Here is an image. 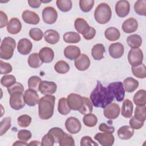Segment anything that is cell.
I'll return each instance as SVG.
<instances>
[{
  "instance_id": "cell-6",
  "label": "cell",
  "mask_w": 146,
  "mask_h": 146,
  "mask_svg": "<svg viewBox=\"0 0 146 146\" xmlns=\"http://www.w3.org/2000/svg\"><path fill=\"white\" fill-rule=\"evenodd\" d=\"M128 60L132 67L136 66L142 63L143 52L139 48H131L128 54Z\"/></svg>"
},
{
  "instance_id": "cell-7",
  "label": "cell",
  "mask_w": 146,
  "mask_h": 146,
  "mask_svg": "<svg viewBox=\"0 0 146 146\" xmlns=\"http://www.w3.org/2000/svg\"><path fill=\"white\" fill-rule=\"evenodd\" d=\"M9 103L11 107L15 110H19L24 107L25 102L24 95L22 92H14L10 95Z\"/></svg>"
},
{
  "instance_id": "cell-15",
  "label": "cell",
  "mask_w": 146,
  "mask_h": 146,
  "mask_svg": "<svg viewBox=\"0 0 146 146\" xmlns=\"http://www.w3.org/2000/svg\"><path fill=\"white\" fill-rule=\"evenodd\" d=\"M57 88L56 84L53 82L42 81L39 86V91L40 93L44 95H52L54 94Z\"/></svg>"
},
{
  "instance_id": "cell-10",
  "label": "cell",
  "mask_w": 146,
  "mask_h": 146,
  "mask_svg": "<svg viewBox=\"0 0 146 146\" xmlns=\"http://www.w3.org/2000/svg\"><path fill=\"white\" fill-rule=\"evenodd\" d=\"M67 103L71 110L79 111L83 103V97L79 94L71 93L67 96Z\"/></svg>"
},
{
  "instance_id": "cell-3",
  "label": "cell",
  "mask_w": 146,
  "mask_h": 146,
  "mask_svg": "<svg viewBox=\"0 0 146 146\" xmlns=\"http://www.w3.org/2000/svg\"><path fill=\"white\" fill-rule=\"evenodd\" d=\"M112 16V11L110 6L106 3H100L94 11V18L99 24H106L110 21Z\"/></svg>"
},
{
  "instance_id": "cell-1",
  "label": "cell",
  "mask_w": 146,
  "mask_h": 146,
  "mask_svg": "<svg viewBox=\"0 0 146 146\" xmlns=\"http://www.w3.org/2000/svg\"><path fill=\"white\" fill-rule=\"evenodd\" d=\"M90 100L95 107L104 108L111 103L114 97L107 87H104L100 81L90 94Z\"/></svg>"
},
{
  "instance_id": "cell-22",
  "label": "cell",
  "mask_w": 146,
  "mask_h": 146,
  "mask_svg": "<svg viewBox=\"0 0 146 146\" xmlns=\"http://www.w3.org/2000/svg\"><path fill=\"white\" fill-rule=\"evenodd\" d=\"M22 29L21 21L17 18H12L7 25V31L11 34H17Z\"/></svg>"
},
{
  "instance_id": "cell-55",
  "label": "cell",
  "mask_w": 146,
  "mask_h": 146,
  "mask_svg": "<svg viewBox=\"0 0 146 146\" xmlns=\"http://www.w3.org/2000/svg\"><path fill=\"white\" fill-rule=\"evenodd\" d=\"M54 143L53 137L48 133L44 135L42 139L41 143L42 146H52Z\"/></svg>"
},
{
  "instance_id": "cell-54",
  "label": "cell",
  "mask_w": 146,
  "mask_h": 146,
  "mask_svg": "<svg viewBox=\"0 0 146 146\" xmlns=\"http://www.w3.org/2000/svg\"><path fill=\"white\" fill-rule=\"evenodd\" d=\"M0 67H1V74H7L12 71L13 68L11 65L9 63L0 60Z\"/></svg>"
},
{
  "instance_id": "cell-61",
  "label": "cell",
  "mask_w": 146,
  "mask_h": 146,
  "mask_svg": "<svg viewBox=\"0 0 146 146\" xmlns=\"http://www.w3.org/2000/svg\"><path fill=\"white\" fill-rule=\"evenodd\" d=\"M13 145H21V146H23V145H28V144L24 141H16L13 144Z\"/></svg>"
},
{
  "instance_id": "cell-25",
  "label": "cell",
  "mask_w": 146,
  "mask_h": 146,
  "mask_svg": "<svg viewBox=\"0 0 146 146\" xmlns=\"http://www.w3.org/2000/svg\"><path fill=\"white\" fill-rule=\"evenodd\" d=\"M74 26L76 30L83 35L86 34L90 28L87 21L82 18H78L76 19Z\"/></svg>"
},
{
  "instance_id": "cell-58",
  "label": "cell",
  "mask_w": 146,
  "mask_h": 146,
  "mask_svg": "<svg viewBox=\"0 0 146 146\" xmlns=\"http://www.w3.org/2000/svg\"><path fill=\"white\" fill-rule=\"evenodd\" d=\"M0 17H1V23H0V28H3L7 25L9 21L7 15L5 13L2 11V10L0 11Z\"/></svg>"
},
{
  "instance_id": "cell-50",
  "label": "cell",
  "mask_w": 146,
  "mask_h": 146,
  "mask_svg": "<svg viewBox=\"0 0 146 146\" xmlns=\"http://www.w3.org/2000/svg\"><path fill=\"white\" fill-rule=\"evenodd\" d=\"M60 146H74L75 141L72 136L67 133H65L64 136L59 141Z\"/></svg>"
},
{
  "instance_id": "cell-36",
  "label": "cell",
  "mask_w": 146,
  "mask_h": 146,
  "mask_svg": "<svg viewBox=\"0 0 146 146\" xmlns=\"http://www.w3.org/2000/svg\"><path fill=\"white\" fill-rule=\"evenodd\" d=\"M131 71L134 76L138 78L144 79L146 77V67L143 63L136 66L132 67Z\"/></svg>"
},
{
  "instance_id": "cell-14",
  "label": "cell",
  "mask_w": 146,
  "mask_h": 146,
  "mask_svg": "<svg viewBox=\"0 0 146 146\" xmlns=\"http://www.w3.org/2000/svg\"><path fill=\"white\" fill-rule=\"evenodd\" d=\"M130 4L128 1L121 0L117 2L115 5V11L117 15L120 18L125 17L129 13Z\"/></svg>"
},
{
  "instance_id": "cell-39",
  "label": "cell",
  "mask_w": 146,
  "mask_h": 146,
  "mask_svg": "<svg viewBox=\"0 0 146 146\" xmlns=\"http://www.w3.org/2000/svg\"><path fill=\"white\" fill-rule=\"evenodd\" d=\"M83 121L85 125L88 127L95 126L98 123V117L92 113L84 115L83 118Z\"/></svg>"
},
{
  "instance_id": "cell-11",
  "label": "cell",
  "mask_w": 146,
  "mask_h": 146,
  "mask_svg": "<svg viewBox=\"0 0 146 146\" xmlns=\"http://www.w3.org/2000/svg\"><path fill=\"white\" fill-rule=\"evenodd\" d=\"M65 127L67 131L71 134L78 133L82 128L79 120L75 117H70L67 119L65 122Z\"/></svg>"
},
{
  "instance_id": "cell-17",
  "label": "cell",
  "mask_w": 146,
  "mask_h": 146,
  "mask_svg": "<svg viewBox=\"0 0 146 146\" xmlns=\"http://www.w3.org/2000/svg\"><path fill=\"white\" fill-rule=\"evenodd\" d=\"M76 68L79 71H85L87 70L90 66V60L89 57L84 54H80L74 61Z\"/></svg>"
},
{
  "instance_id": "cell-48",
  "label": "cell",
  "mask_w": 146,
  "mask_h": 146,
  "mask_svg": "<svg viewBox=\"0 0 146 146\" xmlns=\"http://www.w3.org/2000/svg\"><path fill=\"white\" fill-rule=\"evenodd\" d=\"M18 125L21 127H27L31 122V117L28 115H22L17 119Z\"/></svg>"
},
{
  "instance_id": "cell-19",
  "label": "cell",
  "mask_w": 146,
  "mask_h": 146,
  "mask_svg": "<svg viewBox=\"0 0 146 146\" xmlns=\"http://www.w3.org/2000/svg\"><path fill=\"white\" fill-rule=\"evenodd\" d=\"M22 18L25 22L30 25H37L40 21L39 15L30 10H25L22 14Z\"/></svg>"
},
{
  "instance_id": "cell-8",
  "label": "cell",
  "mask_w": 146,
  "mask_h": 146,
  "mask_svg": "<svg viewBox=\"0 0 146 146\" xmlns=\"http://www.w3.org/2000/svg\"><path fill=\"white\" fill-rule=\"evenodd\" d=\"M42 18L46 23L49 25L53 24L57 20L58 13L56 10L51 6L46 7L42 11Z\"/></svg>"
},
{
  "instance_id": "cell-38",
  "label": "cell",
  "mask_w": 146,
  "mask_h": 146,
  "mask_svg": "<svg viewBox=\"0 0 146 146\" xmlns=\"http://www.w3.org/2000/svg\"><path fill=\"white\" fill-rule=\"evenodd\" d=\"M83 103L82 107L79 110V112L82 115H86L87 113H92L93 111V104L88 98L83 97Z\"/></svg>"
},
{
  "instance_id": "cell-30",
  "label": "cell",
  "mask_w": 146,
  "mask_h": 146,
  "mask_svg": "<svg viewBox=\"0 0 146 146\" xmlns=\"http://www.w3.org/2000/svg\"><path fill=\"white\" fill-rule=\"evenodd\" d=\"M105 37L110 41H116L120 37L119 30L114 27L107 28L104 32Z\"/></svg>"
},
{
  "instance_id": "cell-33",
  "label": "cell",
  "mask_w": 146,
  "mask_h": 146,
  "mask_svg": "<svg viewBox=\"0 0 146 146\" xmlns=\"http://www.w3.org/2000/svg\"><path fill=\"white\" fill-rule=\"evenodd\" d=\"M80 35L76 32L70 31L63 35V40L67 43H77L80 41Z\"/></svg>"
},
{
  "instance_id": "cell-28",
  "label": "cell",
  "mask_w": 146,
  "mask_h": 146,
  "mask_svg": "<svg viewBox=\"0 0 146 146\" xmlns=\"http://www.w3.org/2000/svg\"><path fill=\"white\" fill-rule=\"evenodd\" d=\"M139 82L131 77L127 78L123 82V87L124 90L128 92H132L139 87Z\"/></svg>"
},
{
  "instance_id": "cell-29",
  "label": "cell",
  "mask_w": 146,
  "mask_h": 146,
  "mask_svg": "<svg viewBox=\"0 0 146 146\" xmlns=\"http://www.w3.org/2000/svg\"><path fill=\"white\" fill-rule=\"evenodd\" d=\"M133 110V104L129 99L124 100L121 107V115L125 118L132 117Z\"/></svg>"
},
{
  "instance_id": "cell-37",
  "label": "cell",
  "mask_w": 146,
  "mask_h": 146,
  "mask_svg": "<svg viewBox=\"0 0 146 146\" xmlns=\"http://www.w3.org/2000/svg\"><path fill=\"white\" fill-rule=\"evenodd\" d=\"M48 133L53 137L54 142L56 143H59L62 138L65 135V133L63 129L59 127L52 128L48 131Z\"/></svg>"
},
{
  "instance_id": "cell-53",
  "label": "cell",
  "mask_w": 146,
  "mask_h": 146,
  "mask_svg": "<svg viewBox=\"0 0 146 146\" xmlns=\"http://www.w3.org/2000/svg\"><path fill=\"white\" fill-rule=\"evenodd\" d=\"M144 122L137 120L135 116H132L129 120L130 127L133 129H139L144 125Z\"/></svg>"
},
{
  "instance_id": "cell-40",
  "label": "cell",
  "mask_w": 146,
  "mask_h": 146,
  "mask_svg": "<svg viewBox=\"0 0 146 146\" xmlns=\"http://www.w3.org/2000/svg\"><path fill=\"white\" fill-rule=\"evenodd\" d=\"M54 69L56 72L60 74H64L70 70V66L66 61L59 60L55 63Z\"/></svg>"
},
{
  "instance_id": "cell-27",
  "label": "cell",
  "mask_w": 146,
  "mask_h": 146,
  "mask_svg": "<svg viewBox=\"0 0 146 146\" xmlns=\"http://www.w3.org/2000/svg\"><path fill=\"white\" fill-rule=\"evenodd\" d=\"M106 51L104 45L102 43L95 44L91 50V55L96 60H100L104 58V52Z\"/></svg>"
},
{
  "instance_id": "cell-52",
  "label": "cell",
  "mask_w": 146,
  "mask_h": 146,
  "mask_svg": "<svg viewBox=\"0 0 146 146\" xmlns=\"http://www.w3.org/2000/svg\"><path fill=\"white\" fill-rule=\"evenodd\" d=\"M31 136H32V134L31 132L26 129L20 130L17 134L18 138L20 140H22L24 141H28L31 137Z\"/></svg>"
},
{
  "instance_id": "cell-13",
  "label": "cell",
  "mask_w": 146,
  "mask_h": 146,
  "mask_svg": "<svg viewBox=\"0 0 146 146\" xmlns=\"http://www.w3.org/2000/svg\"><path fill=\"white\" fill-rule=\"evenodd\" d=\"M94 139L102 146H111L115 141V137L112 133L105 132L96 133Z\"/></svg>"
},
{
  "instance_id": "cell-12",
  "label": "cell",
  "mask_w": 146,
  "mask_h": 146,
  "mask_svg": "<svg viewBox=\"0 0 146 146\" xmlns=\"http://www.w3.org/2000/svg\"><path fill=\"white\" fill-rule=\"evenodd\" d=\"M24 100L25 103L29 106H35L39 103V95L38 94L37 91H36L35 90L29 88L25 91Z\"/></svg>"
},
{
  "instance_id": "cell-57",
  "label": "cell",
  "mask_w": 146,
  "mask_h": 146,
  "mask_svg": "<svg viewBox=\"0 0 146 146\" xmlns=\"http://www.w3.org/2000/svg\"><path fill=\"white\" fill-rule=\"evenodd\" d=\"M99 131L108 133H113L115 131V128L113 126H108L105 123H101L99 126Z\"/></svg>"
},
{
  "instance_id": "cell-2",
  "label": "cell",
  "mask_w": 146,
  "mask_h": 146,
  "mask_svg": "<svg viewBox=\"0 0 146 146\" xmlns=\"http://www.w3.org/2000/svg\"><path fill=\"white\" fill-rule=\"evenodd\" d=\"M55 97L51 95L43 96L38 103L39 116L42 120L50 119L54 113Z\"/></svg>"
},
{
  "instance_id": "cell-24",
  "label": "cell",
  "mask_w": 146,
  "mask_h": 146,
  "mask_svg": "<svg viewBox=\"0 0 146 146\" xmlns=\"http://www.w3.org/2000/svg\"><path fill=\"white\" fill-rule=\"evenodd\" d=\"M43 37L46 42L51 44L57 43L60 39V35L58 32L52 29L46 30L43 34Z\"/></svg>"
},
{
  "instance_id": "cell-21",
  "label": "cell",
  "mask_w": 146,
  "mask_h": 146,
  "mask_svg": "<svg viewBox=\"0 0 146 146\" xmlns=\"http://www.w3.org/2000/svg\"><path fill=\"white\" fill-rule=\"evenodd\" d=\"M39 55L42 62L48 63L53 60L54 58V52L52 48L45 47L40 50Z\"/></svg>"
},
{
  "instance_id": "cell-41",
  "label": "cell",
  "mask_w": 146,
  "mask_h": 146,
  "mask_svg": "<svg viewBox=\"0 0 146 146\" xmlns=\"http://www.w3.org/2000/svg\"><path fill=\"white\" fill-rule=\"evenodd\" d=\"M134 10L139 15H146V1L138 0L134 4Z\"/></svg>"
},
{
  "instance_id": "cell-62",
  "label": "cell",
  "mask_w": 146,
  "mask_h": 146,
  "mask_svg": "<svg viewBox=\"0 0 146 146\" xmlns=\"http://www.w3.org/2000/svg\"><path fill=\"white\" fill-rule=\"evenodd\" d=\"M28 145H42V143H40L39 141H32L31 142H30V143L28 144Z\"/></svg>"
},
{
  "instance_id": "cell-23",
  "label": "cell",
  "mask_w": 146,
  "mask_h": 146,
  "mask_svg": "<svg viewBox=\"0 0 146 146\" xmlns=\"http://www.w3.org/2000/svg\"><path fill=\"white\" fill-rule=\"evenodd\" d=\"M64 55L67 59L71 60H75L80 55V49L76 46H68L64 48Z\"/></svg>"
},
{
  "instance_id": "cell-51",
  "label": "cell",
  "mask_w": 146,
  "mask_h": 146,
  "mask_svg": "<svg viewBox=\"0 0 146 146\" xmlns=\"http://www.w3.org/2000/svg\"><path fill=\"white\" fill-rule=\"evenodd\" d=\"M7 88V91L10 95H11L12 94H13L14 92L23 93L24 92L23 86L19 82H16L13 86L8 87Z\"/></svg>"
},
{
  "instance_id": "cell-47",
  "label": "cell",
  "mask_w": 146,
  "mask_h": 146,
  "mask_svg": "<svg viewBox=\"0 0 146 146\" xmlns=\"http://www.w3.org/2000/svg\"><path fill=\"white\" fill-rule=\"evenodd\" d=\"M94 0H80L79 6L81 10L84 13L89 12L94 5Z\"/></svg>"
},
{
  "instance_id": "cell-46",
  "label": "cell",
  "mask_w": 146,
  "mask_h": 146,
  "mask_svg": "<svg viewBox=\"0 0 146 146\" xmlns=\"http://www.w3.org/2000/svg\"><path fill=\"white\" fill-rule=\"evenodd\" d=\"M11 127V117L9 116L3 119L0 123V135H4Z\"/></svg>"
},
{
  "instance_id": "cell-5",
  "label": "cell",
  "mask_w": 146,
  "mask_h": 146,
  "mask_svg": "<svg viewBox=\"0 0 146 146\" xmlns=\"http://www.w3.org/2000/svg\"><path fill=\"white\" fill-rule=\"evenodd\" d=\"M117 102L123 100L125 96V90L122 82H115L109 84L107 87Z\"/></svg>"
},
{
  "instance_id": "cell-35",
  "label": "cell",
  "mask_w": 146,
  "mask_h": 146,
  "mask_svg": "<svg viewBox=\"0 0 146 146\" xmlns=\"http://www.w3.org/2000/svg\"><path fill=\"white\" fill-rule=\"evenodd\" d=\"M43 62L41 60L39 54L34 52L30 55L28 58V64L30 67L36 68L42 66Z\"/></svg>"
},
{
  "instance_id": "cell-49",
  "label": "cell",
  "mask_w": 146,
  "mask_h": 146,
  "mask_svg": "<svg viewBox=\"0 0 146 146\" xmlns=\"http://www.w3.org/2000/svg\"><path fill=\"white\" fill-rule=\"evenodd\" d=\"M30 36L35 41L41 40L43 36V31L38 28H33L29 31Z\"/></svg>"
},
{
  "instance_id": "cell-4",
  "label": "cell",
  "mask_w": 146,
  "mask_h": 146,
  "mask_svg": "<svg viewBox=\"0 0 146 146\" xmlns=\"http://www.w3.org/2000/svg\"><path fill=\"white\" fill-rule=\"evenodd\" d=\"M16 47V42L13 38L5 37L2 41L0 47V58L2 59L9 60L13 55Z\"/></svg>"
},
{
  "instance_id": "cell-18",
  "label": "cell",
  "mask_w": 146,
  "mask_h": 146,
  "mask_svg": "<svg viewBox=\"0 0 146 146\" xmlns=\"http://www.w3.org/2000/svg\"><path fill=\"white\" fill-rule=\"evenodd\" d=\"M33 48L32 42L27 38H22L18 41L17 50L19 53L26 55L31 52Z\"/></svg>"
},
{
  "instance_id": "cell-45",
  "label": "cell",
  "mask_w": 146,
  "mask_h": 146,
  "mask_svg": "<svg viewBox=\"0 0 146 146\" xmlns=\"http://www.w3.org/2000/svg\"><path fill=\"white\" fill-rule=\"evenodd\" d=\"M146 107L145 106H137L135 110V117L139 120L144 122L145 120Z\"/></svg>"
},
{
  "instance_id": "cell-26",
  "label": "cell",
  "mask_w": 146,
  "mask_h": 146,
  "mask_svg": "<svg viewBox=\"0 0 146 146\" xmlns=\"http://www.w3.org/2000/svg\"><path fill=\"white\" fill-rule=\"evenodd\" d=\"M117 134L120 139L122 140H128L133 136L134 129L129 125H123L117 130Z\"/></svg>"
},
{
  "instance_id": "cell-9",
  "label": "cell",
  "mask_w": 146,
  "mask_h": 146,
  "mask_svg": "<svg viewBox=\"0 0 146 146\" xmlns=\"http://www.w3.org/2000/svg\"><path fill=\"white\" fill-rule=\"evenodd\" d=\"M120 109L119 104L116 103H112L104 108V116L110 119L113 120L116 119L120 114Z\"/></svg>"
},
{
  "instance_id": "cell-20",
  "label": "cell",
  "mask_w": 146,
  "mask_h": 146,
  "mask_svg": "<svg viewBox=\"0 0 146 146\" xmlns=\"http://www.w3.org/2000/svg\"><path fill=\"white\" fill-rule=\"evenodd\" d=\"M138 27L137 21L133 18H129L126 19L121 25L123 31L128 34L135 32Z\"/></svg>"
},
{
  "instance_id": "cell-60",
  "label": "cell",
  "mask_w": 146,
  "mask_h": 146,
  "mask_svg": "<svg viewBox=\"0 0 146 146\" xmlns=\"http://www.w3.org/2000/svg\"><path fill=\"white\" fill-rule=\"evenodd\" d=\"M28 3L32 8H38L41 5V2L39 0H29Z\"/></svg>"
},
{
  "instance_id": "cell-31",
  "label": "cell",
  "mask_w": 146,
  "mask_h": 146,
  "mask_svg": "<svg viewBox=\"0 0 146 146\" xmlns=\"http://www.w3.org/2000/svg\"><path fill=\"white\" fill-rule=\"evenodd\" d=\"M127 43L131 48H139L141 45L142 39L138 34H132L127 38Z\"/></svg>"
},
{
  "instance_id": "cell-42",
  "label": "cell",
  "mask_w": 146,
  "mask_h": 146,
  "mask_svg": "<svg viewBox=\"0 0 146 146\" xmlns=\"http://www.w3.org/2000/svg\"><path fill=\"white\" fill-rule=\"evenodd\" d=\"M56 3L58 8L63 12L70 11L72 7V3L71 0H57Z\"/></svg>"
},
{
  "instance_id": "cell-16",
  "label": "cell",
  "mask_w": 146,
  "mask_h": 146,
  "mask_svg": "<svg viewBox=\"0 0 146 146\" xmlns=\"http://www.w3.org/2000/svg\"><path fill=\"white\" fill-rule=\"evenodd\" d=\"M108 51L112 58L118 59L123 56L124 51V47L121 43L116 42L110 44L108 47Z\"/></svg>"
},
{
  "instance_id": "cell-44",
  "label": "cell",
  "mask_w": 146,
  "mask_h": 146,
  "mask_svg": "<svg viewBox=\"0 0 146 146\" xmlns=\"http://www.w3.org/2000/svg\"><path fill=\"white\" fill-rule=\"evenodd\" d=\"M42 79L37 76H32L28 80V86L30 89H33L38 91L39 90V86Z\"/></svg>"
},
{
  "instance_id": "cell-43",
  "label": "cell",
  "mask_w": 146,
  "mask_h": 146,
  "mask_svg": "<svg viewBox=\"0 0 146 146\" xmlns=\"http://www.w3.org/2000/svg\"><path fill=\"white\" fill-rule=\"evenodd\" d=\"M16 82V78L13 75H5L1 79V84L7 88L13 86Z\"/></svg>"
},
{
  "instance_id": "cell-56",
  "label": "cell",
  "mask_w": 146,
  "mask_h": 146,
  "mask_svg": "<svg viewBox=\"0 0 146 146\" xmlns=\"http://www.w3.org/2000/svg\"><path fill=\"white\" fill-rule=\"evenodd\" d=\"M80 145L81 146H92V145H98V144L95 142L91 137L88 136H83L80 140Z\"/></svg>"
},
{
  "instance_id": "cell-59",
  "label": "cell",
  "mask_w": 146,
  "mask_h": 146,
  "mask_svg": "<svg viewBox=\"0 0 146 146\" xmlns=\"http://www.w3.org/2000/svg\"><path fill=\"white\" fill-rule=\"evenodd\" d=\"M95 34H96L95 29L92 27H90L88 31L86 34L83 35V37L86 40H91L94 38V36H95Z\"/></svg>"
},
{
  "instance_id": "cell-32",
  "label": "cell",
  "mask_w": 146,
  "mask_h": 146,
  "mask_svg": "<svg viewBox=\"0 0 146 146\" xmlns=\"http://www.w3.org/2000/svg\"><path fill=\"white\" fill-rule=\"evenodd\" d=\"M133 102L137 106H145L146 92L145 90H139L133 96Z\"/></svg>"
},
{
  "instance_id": "cell-34",
  "label": "cell",
  "mask_w": 146,
  "mask_h": 146,
  "mask_svg": "<svg viewBox=\"0 0 146 146\" xmlns=\"http://www.w3.org/2000/svg\"><path fill=\"white\" fill-rule=\"evenodd\" d=\"M71 110L67 103V99L65 98H60L58 104V111L59 113L62 115H66L70 112Z\"/></svg>"
}]
</instances>
